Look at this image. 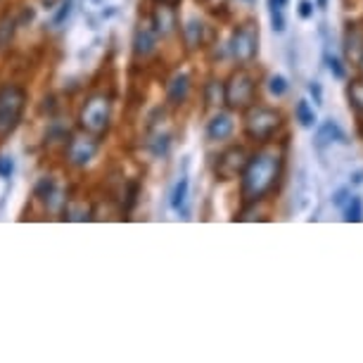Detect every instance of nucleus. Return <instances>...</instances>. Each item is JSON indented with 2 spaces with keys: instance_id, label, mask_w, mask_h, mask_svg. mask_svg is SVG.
Wrapping results in <instances>:
<instances>
[{
  "instance_id": "obj_1",
  "label": "nucleus",
  "mask_w": 363,
  "mask_h": 363,
  "mask_svg": "<svg viewBox=\"0 0 363 363\" xmlns=\"http://www.w3.org/2000/svg\"><path fill=\"white\" fill-rule=\"evenodd\" d=\"M285 171V150L280 145L264 143L257 152L250 155L247 167L240 176V197L245 204L262 202L266 195H271L283 178Z\"/></svg>"
},
{
  "instance_id": "obj_2",
  "label": "nucleus",
  "mask_w": 363,
  "mask_h": 363,
  "mask_svg": "<svg viewBox=\"0 0 363 363\" xmlns=\"http://www.w3.org/2000/svg\"><path fill=\"white\" fill-rule=\"evenodd\" d=\"M285 126V116L276 107H266V105H252L250 109H245V135L252 143H273V138L283 131Z\"/></svg>"
},
{
  "instance_id": "obj_3",
  "label": "nucleus",
  "mask_w": 363,
  "mask_h": 363,
  "mask_svg": "<svg viewBox=\"0 0 363 363\" xmlns=\"http://www.w3.org/2000/svg\"><path fill=\"white\" fill-rule=\"evenodd\" d=\"M112 98L105 93H95L91 95L84 107L79 112V128L93 138L102 140L109 133V126H112Z\"/></svg>"
},
{
  "instance_id": "obj_4",
  "label": "nucleus",
  "mask_w": 363,
  "mask_h": 363,
  "mask_svg": "<svg viewBox=\"0 0 363 363\" xmlns=\"http://www.w3.org/2000/svg\"><path fill=\"white\" fill-rule=\"evenodd\" d=\"M257 95H259V84L247 72V67L235 69L223 84V105L230 112H245L252 105H257Z\"/></svg>"
},
{
  "instance_id": "obj_5",
  "label": "nucleus",
  "mask_w": 363,
  "mask_h": 363,
  "mask_svg": "<svg viewBox=\"0 0 363 363\" xmlns=\"http://www.w3.org/2000/svg\"><path fill=\"white\" fill-rule=\"evenodd\" d=\"M26 102H29V95L22 86L5 84L0 88V140L8 138L19 128L24 119Z\"/></svg>"
},
{
  "instance_id": "obj_6",
  "label": "nucleus",
  "mask_w": 363,
  "mask_h": 363,
  "mask_svg": "<svg viewBox=\"0 0 363 363\" xmlns=\"http://www.w3.org/2000/svg\"><path fill=\"white\" fill-rule=\"evenodd\" d=\"M259 22H245L240 24L228 40V52L240 67H247L257 60L259 55Z\"/></svg>"
},
{
  "instance_id": "obj_7",
  "label": "nucleus",
  "mask_w": 363,
  "mask_h": 363,
  "mask_svg": "<svg viewBox=\"0 0 363 363\" xmlns=\"http://www.w3.org/2000/svg\"><path fill=\"white\" fill-rule=\"evenodd\" d=\"M247 160H250V152L245 145H228L223 152L216 155V162H214V176L216 181L221 183H228V181H235V178L242 176L245 167H247Z\"/></svg>"
},
{
  "instance_id": "obj_8",
  "label": "nucleus",
  "mask_w": 363,
  "mask_h": 363,
  "mask_svg": "<svg viewBox=\"0 0 363 363\" xmlns=\"http://www.w3.org/2000/svg\"><path fill=\"white\" fill-rule=\"evenodd\" d=\"M100 152V140L93 138L88 133H77V135H69V140H65V155H67V162L77 169H84L88 167L95 157Z\"/></svg>"
},
{
  "instance_id": "obj_9",
  "label": "nucleus",
  "mask_w": 363,
  "mask_h": 363,
  "mask_svg": "<svg viewBox=\"0 0 363 363\" xmlns=\"http://www.w3.org/2000/svg\"><path fill=\"white\" fill-rule=\"evenodd\" d=\"M157 43H160V36H157L150 17L140 19L138 26H135V31H133V55L138 60H147L150 55H155Z\"/></svg>"
},
{
  "instance_id": "obj_10",
  "label": "nucleus",
  "mask_w": 363,
  "mask_h": 363,
  "mask_svg": "<svg viewBox=\"0 0 363 363\" xmlns=\"http://www.w3.org/2000/svg\"><path fill=\"white\" fill-rule=\"evenodd\" d=\"M150 22H152L157 36L160 38H169L171 33H176L181 26H178V10L176 5H167V3H157L155 10L150 12Z\"/></svg>"
},
{
  "instance_id": "obj_11",
  "label": "nucleus",
  "mask_w": 363,
  "mask_h": 363,
  "mask_svg": "<svg viewBox=\"0 0 363 363\" xmlns=\"http://www.w3.org/2000/svg\"><path fill=\"white\" fill-rule=\"evenodd\" d=\"M233 131H235V119H233V112H216L211 119L207 121V128H204V135H207L209 143H223L228 140Z\"/></svg>"
},
{
  "instance_id": "obj_12",
  "label": "nucleus",
  "mask_w": 363,
  "mask_h": 363,
  "mask_svg": "<svg viewBox=\"0 0 363 363\" xmlns=\"http://www.w3.org/2000/svg\"><path fill=\"white\" fill-rule=\"evenodd\" d=\"M190 88H193V81L186 72H178L176 77H171L167 84V102L171 107H181L186 105L190 98Z\"/></svg>"
},
{
  "instance_id": "obj_13",
  "label": "nucleus",
  "mask_w": 363,
  "mask_h": 363,
  "mask_svg": "<svg viewBox=\"0 0 363 363\" xmlns=\"http://www.w3.org/2000/svg\"><path fill=\"white\" fill-rule=\"evenodd\" d=\"M333 143H347V133L335 119H328L316 128V135H313V147L323 150L325 145H333Z\"/></svg>"
},
{
  "instance_id": "obj_14",
  "label": "nucleus",
  "mask_w": 363,
  "mask_h": 363,
  "mask_svg": "<svg viewBox=\"0 0 363 363\" xmlns=\"http://www.w3.org/2000/svg\"><path fill=\"white\" fill-rule=\"evenodd\" d=\"M178 31H181L183 43H186V48H188L190 52L200 50V48L204 45V22H202V19L190 17Z\"/></svg>"
},
{
  "instance_id": "obj_15",
  "label": "nucleus",
  "mask_w": 363,
  "mask_h": 363,
  "mask_svg": "<svg viewBox=\"0 0 363 363\" xmlns=\"http://www.w3.org/2000/svg\"><path fill=\"white\" fill-rule=\"evenodd\" d=\"M17 29H19V22H17L15 12H10V10L3 12V15H0V52H5L12 45Z\"/></svg>"
},
{
  "instance_id": "obj_16",
  "label": "nucleus",
  "mask_w": 363,
  "mask_h": 363,
  "mask_svg": "<svg viewBox=\"0 0 363 363\" xmlns=\"http://www.w3.org/2000/svg\"><path fill=\"white\" fill-rule=\"evenodd\" d=\"M363 50V31H359L356 24H347V33H345V52H347V60L356 62L359 55Z\"/></svg>"
},
{
  "instance_id": "obj_17",
  "label": "nucleus",
  "mask_w": 363,
  "mask_h": 363,
  "mask_svg": "<svg viewBox=\"0 0 363 363\" xmlns=\"http://www.w3.org/2000/svg\"><path fill=\"white\" fill-rule=\"evenodd\" d=\"M294 119H297V124L301 128H313L318 124V116L313 112V107L309 105V100H299L297 105H294Z\"/></svg>"
},
{
  "instance_id": "obj_18",
  "label": "nucleus",
  "mask_w": 363,
  "mask_h": 363,
  "mask_svg": "<svg viewBox=\"0 0 363 363\" xmlns=\"http://www.w3.org/2000/svg\"><path fill=\"white\" fill-rule=\"evenodd\" d=\"M188 193H190V181H188V176H181V181L176 183L174 193H171V207H174L178 214H183V211H186Z\"/></svg>"
},
{
  "instance_id": "obj_19",
  "label": "nucleus",
  "mask_w": 363,
  "mask_h": 363,
  "mask_svg": "<svg viewBox=\"0 0 363 363\" xmlns=\"http://www.w3.org/2000/svg\"><path fill=\"white\" fill-rule=\"evenodd\" d=\"M204 102H207L209 107L223 105V81L209 79L207 84H204Z\"/></svg>"
},
{
  "instance_id": "obj_20",
  "label": "nucleus",
  "mask_w": 363,
  "mask_h": 363,
  "mask_svg": "<svg viewBox=\"0 0 363 363\" xmlns=\"http://www.w3.org/2000/svg\"><path fill=\"white\" fill-rule=\"evenodd\" d=\"M345 221L349 223H361L363 221V200L359 195H352L345 204Z\"/></svg>"
},
{
  "instance_id": "obj_21",
  "label": "nucleus",
  "mask_w": 363,
  "mask_h": 363,
  "mask_svg": "<svg viewBox=\"0 0 363 363\" xmlns=\"http://www.w3.org/2000/svg\"><path fill=\"white\" fill-rule=\"evenodd\" d=\"M347 98H349V105L359 114H363V81H352V84L347 86Z\"/></svg>"
},
{
  "instance_id": "obj_22",
  "label": "nucleus",
  "mask_w": 363,
  "mask_h": 363,
  "mask_svg": "<svg viewBox=\"0 0 363 363\" xmlns=\"http://www.w3.org/2000/svg\"><path fill=\"white\" fill-rule=\"evenodd\" d=\"M72 8H74V0H60L57 8H55V15H52V26H62L67 19H69Z\"/></svg>"
},
{
  "instance_id": "obj_23",
  "label": "nucleus",
  "mask_w": 363,
  "mask_h": 363,
  "mask_svg": "<svg viewBox=\"0 0 363 363\" xmlns=\"http://www.w3.org/2000/svg\"><path fill=\"white\" fill-rule=\"evenodd\" d=\"M269 91L273 98H283V95L290 91V84H287V79L283 77V74H273V77L269 79Z\"/></svg>"
},
{
  "instance_id": "obj_24",
  "label": "nucleus",
  "mask_w": 363,
  "mask_h": 363,
  "mask_svg": "<svg viewBox=\"0 0 363 363\" xmlns=\"http://www.w3.org/2000/svg\"><path fill=\"white\" fill-rule=\"evenodd\" d=\"M169 145H171V135L169 133H160V135H155V140H150V150H152L157 157L167 155Z\"/></svg>"
},
{
  "instance_id": "obj_25",
  "label": "nucleus",
  "mask_w": 363,
  "mask_h": 363,
  "mask_svg": "<svg viewBox=\"0 0 363 363\" xmlns=\"http://www.w3.org/2000/svg\"><path fill=\"white\" fill-rule=\"evenodd\" d=\"M15 174V160H12L10 155H0V178L3 181H8Z\"/></svg>"
},
{
  "instance_id": "obj_26",
  "label": "nucleus",
  "mask_w": 363,
  "mask_h": 363,
  "mask_svg": "<svg viewBox=\"0 0 363 363\" xmlns=\"http://www.w3.org/2000/svg\"><path fill=\"white\" fill-rule=\"evenodd\" d=\"M325 62H328V67H330L335 79H345L347 77V69H345V65L340 62V57H335V55H325Z\"/></svg>"
},
{
  "instance_id": "obj_27",
  "label": "nucleus",
  "mask_w": 363,
  "mask_h": 363,
  "mask_svg": "<svg viewBox=\"0 0 363 363\" xmlns=\"http://www.w3.org/2000/svg\"><path fill=\"white\" fill-rule=\"evenodd\" d=\"M271 26H273V31L276 33H283L285 31V15H283V10H271Z\"/></svg>"
},
{
  "instance_id": "obj_28",
  "label": "nucleus",
  "mask_w": 363,
  "mask_h": 363,
  "mask_svg": "<svg viewBox=\"0 0 363 363\" xmlns=\"http://www.w3.org/2000/svg\"><path fill=\"white\" fill-rule=\"evenodd\" d=\"M138 193H140V186L138 183H128V190H126V211H131L133 209V204H135V200H138Z\"/></svg>"
},
{
  "instance_id": "obj_29",
  "label": "nucleus",
  "mask_w": 363,
  "mask_h": 363,
  "mask_svg": "<svg viewBox=\"0 0 363 363\" xmlns=\"http://www.w3.org/2000/svg\"><path fill=\"white\" fill-rule=\"evenodd\" d=\"M349 197H352V190H349V188H340L337 193L333 195V204H335V207H345V204L349 202Z\"/></svg>"
},
{
  "instance_id": "obj_30",
  "label": "nucleus",
  "mask_w": 363,
  "mask_h": 363,
  "mask_svg": "<svg viewBox=\"0 0 363 363\" xmlns=\"http://www.w3.org/2000/svg\"><path fill=\"white\" fill-rule=\"evenodd\" d=\"M299 17L301 19H311L313 17V3H311V0H301V3H299Z\"/></svg>"
},
{
  "instance_id": "obj_31",
  "label": "nucleus",
  "mask_w": 363,
  "mask_h": 363,
  "mask_svg": "<svg viewBox=\"0 0 363 363\" xmlns=\"http://www.w3.org/2000/svg\"><path fill=\"white\" fill-rule=\"evenodd\" d=\"M309 93L313 95V100H316V105H323V88H320L318 81H313L309 86Z\"/></svg>"
},
{
  "instance_id": "obj_32",
  "label": "nucleus",
  "mask_w": 363,
  "mask_h": 363,
  "mask_svg": "<svg viewBox=\"0 0 363 363\" xmlns=\"http://www.w3.org/2000/svg\"><path fill=\"white\" fill-rule=\"evenodd\" d=\"M290 0H269V10H285V5Z\"/></svg>"
},
{
  "instance_id": "obj_33",
  "label": "nucleus",
  "mask_w": 363,
  "mask_h": 363,
  "mask_svg": "<svg viewBox=\"0 0 363 363\" xmlns=\"http://www.w3.org/2000/svg\"><path fill=\"white\" fill-rule=\"evenodd\" d=\"M155 3H167V5H176V8H178V5H181V0H155Z\"/></svg>"
},
{
  "instance_id": "obj_34",
  "label": "nucleus",
  "mask_w": 363,
  "mask_h": 363,
  "mask_svg": "<svg viewBox=\"0 0 363 363\" xmlns=\"http://www.w3.org/2000/svg\"><path fill=\"white\" fill-rule=\"evenodd\" d=\"M328 3H330V0H316V8L325 10V8H328Z\"/></svg>"
},
{
  "instance_id": "obj_35",
  "label": "nucleus",
  "mask_w": 363,
  "mask_h": 363,
  "mask_svg": "<svg viewBox=\"0 0 363 363\" xmlns=\"http://www.w3.org/2000/svg\"><path fill=\"white\" fill-rule=\"evenodd\" d=\"M356 67H359V72L363 74V50H361V55H359V60H356Z\"/></svg>"
},
{
  "instance_id": "obj_36",
  "label": "nucleus",
  "mask_w": 363,
  "mask_h": 363,
  "mask_svg": "<svg viewBox=\"0 0 363 363\" xmlns=\"http://www.w3.org/2000/svg\"><path fill=\"white\" fill-rule=\"evenodd\" d=\"M352 183H363V171H359V174H354V181Z\"/></svg>"
},
{
  "instance_id": "obj_37",
  "label": "nucleus",
  "mask_w": 363,
  "mask_h": 363,
  "mask_svg": "<svg viewBox=\"0 0 363 363\" xmlns=\"http://www.w3.org/2000/svg\"><path fill=\"white\" fill-rule=\"evenodd\" d=\"M245 3H252V0H245Z\"/></svg>"
}]
</instances>
